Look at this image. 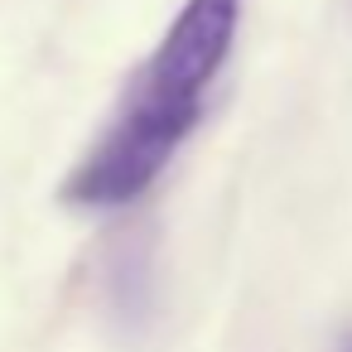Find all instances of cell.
<instances>
[{
  "instance_id": "6da1fadb",
  "label": "cell",
  "mask_w": 352,
  "mask_h": 352,
  "mask_svg": "<svg viewBox=\"0 0 352 352\" xmlns=\"http://www.w3.org/2000/svg\"><path fill=\"white\" fill-rule=\"evenodd\" d=\"M236 25H241V0H188L164 30L150 63L135 73L102 140L63 184V203L121 208L135 203L164 174V164L203 116L208 82L227 63Z\"/></svg>"
},
{
  "instance_id": "7a4b0ae2",
  "label": "cell",
  "mask_w": 352,
  "mask_h": 352,
  "mask_svg": "<svg viewBox=\"0 0 352 352\" xmlns=\"http://www.w3.org/2000/svg\"><path fill=\"white\" fill-rule=\"evenodd\" d=\"M338 352H352V333H342V342H338Z\"/></svg>"
}]
</instances>
